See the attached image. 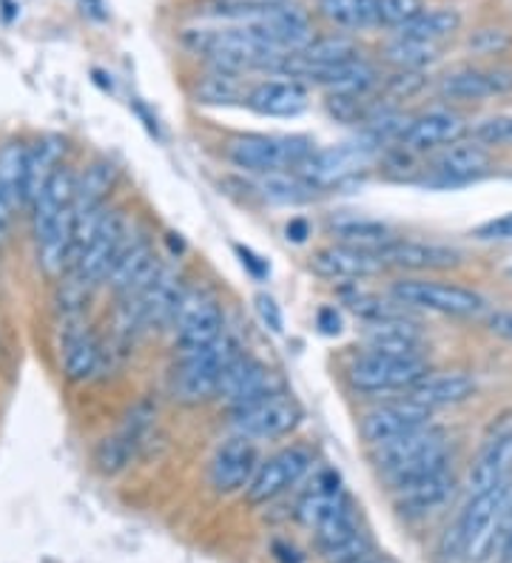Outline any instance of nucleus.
<instances>
[{"label": "nucleus", "mask_w": 512, "mask_h": 563, "mask_svg": "<svg viewBox=\"0 0 512 563\" xmlns=\"http://www.w3.org/2000/svg\"><path fill=\"white\" fill-rule=\"evenodd\" d=\"M453 495H456V478H453L450 470H444V473L396 487V507L404 516L418 518L442 509L444 504L453 501Z\"/></svg>", "instance_id": "393cba45"}, {"label": "nucleus", "mask_w": 512, "mask_h": 563, "mask_svg": "<svg viewBox=\"0 0 512 563\" xmlns=\"http://www.w3.org/2000/svg\"><path fill=\"white\" fill-rule=\"evenodd\" d=\"M510 501H512V478L510 482L484 489V493L472 495V501L461 509L458 521L442 536L438 555L442 558L467 555V550L476 543V538L499 521V516L504 512Z\"/></svg>", "instance_id": "6e6552de"}, {"label": "nucleus", "mask_w": 512, "mask_h": 563, "mask_svg": "<svg viewBox=\"0 0 512 563\" xmlns=\"http://www.w3.org/2000/svg\"><path fill=\"white\" fill-rule=\"evenodd\" d=\"M296 55L305 63H311V66L330 69V66H341V63L362 60V48H359V43L348 35H325L314 37V41L307 43L302 52H296Z\"/></svg>", "instance_id": "72a5a7b5"}, {"label": "nucleus", "mask_w": 512, "mask_h": 563, "mask_svg": "<svg viewBox=\"0 0 512 563\" xmlns=\"http://www.w3.org/2000/svg\"><path fill=\"white\" fill-rule=\"evenodd\" d=\"M438 57H442V48H438L436 43L410 41V37H396V41L384 46V60L393 63L396 69L424 71L427 66H433Z\"/></svg>", "instance_id": "c9c22d12"}, {"label": "nucleus", "mask_w": 512, "mask_h": 563, "mask_svg": "<svg viewBox=\"0 0 512 563\" xmlns=\"http://www.w3.org/2000/svg\"><path fill=\"white\" fill-rule=\"evenodd\" d=\"M102 347L86 328H66L63 333V373L68 382H83L100 367Z\"/></svg>", "instance_id": "c85d7f7f"}, {"label": "nucleus", "mask_w": 512, "mask_h": 563, "mask_svg": "<svg viewBox=\"0 0 512 563\" xmlns=\"http://www.w3.org/2000/svg\"><path fill=\"white\" fill-rule=\"evenodd\" d=\"M253 305H257V313H260L262 324H265L271 333H282V310L280 305H276V299L268 294H260L253 299Z\"/></svg>", "instance_id": "49530a36"}, {"label": "nucleus", "mask_w": 512, "mask_h": 563, "mask_svg": "<svg viewBox=\"0 0 512 563\" xmlns=\"http://www.w3.org/2000/svg\"><path fill=\"white\" fill-rule=\"evenodd\" d=\"M422 12H427L424 0H379V26L404 29Z\"/></svg>", "instance_id": "ea45409f"}, {"label": "nucleus", "mask_w": 512, "mask_h": 563, "mask_svg": "<svg viewBox=\"0 0 512 563\" xmlns=\"http://www.w3.org/2000/svg\"><path fill=\"white\" fill-rule=\"evenodd\" d=\"M126 242H129V220H126V213H102L100 225L95 228L91 240L77 251L75 262H72V279L80 282L86 290L91 285H97V282H106V276H109L111 265L117 262Z\"/></svg>", "instance_id": "423d86ee"}, {"label": "nucleus", "mask_w": 512, "mask_h": 563, "mask_svg": "<svg viewBox=\"0 0 512 563\" xmlns=\"http://www.w3.org/2000/svg\"><path fill=\"white\" fill-rule=\"evenodd\" d=\"M197 97H199V103H208V106H228V103H233V100H237V97H239L237 75H231V71L214 69L211 75L199 80Z\"/></svg>", "instance_id": "4c0bfd02"}, {"label": "nucleus", "mask_w": 512, "mask_h": 563, "mask_svg": "<svg viewBox=\"0 0 512 563\" xmlns=\"http://www.w3.org/2000/svg\"><path fill=\"white\" fill-rule=\"evenodd\" d=\"M393 299L404 308H422L444 317H478L487 310V299L481 294L450 282L431 279H402L393 285Z\"/></svg>", "instance_id": "0eeeda50"}, {"label": "nucleus", "mask_w": 512, "mask_h": 563, "mask_svg": "<svg viewBox=\"0 0 512 563\" xmlns=\"http://www.w3.org/2000/svg\"><path fill=\"white\" fill-rule=\"evenodd\" d=\"M328 234L339 245L364 247V251H382L388 242H393L390 228L379 220L356 217V213H336L328 220Z\"/></svg>", "instance_id": "bb28decb"}, {"label": "nucleus", "mask_w": 512, "mask_h": 563, "mask_svg": "<svg viewBox=\"0 0 512 563\" xmlns=\"http://www.w3.org/2000/svg\"><path fill=\"white\" fill-rule=\"evenodd\" d=\"M285 234H287V240L305 242L311 231H307V222L305 220H291V222H287V228H285Z\"/></svg>", "instance_id": "3c124183"}, {"label": "nucleus", "mask_w": 512, "mask_h": 563, "mask_svg": "<svg viewBox=\"0 0 512 563\" xmlns=\"http://www.w3.org/2000/svg\"><path fill=\"white\" fill-rule=\"evenodd\" d=\"M233 251H237L239 262H242V268H248V274H251L253 279H265V276L271 274V268H268V262L262 260L260 254H253L251 247L233 245Z\"/></svg>", "instance_id": "09e8293b"}, {"label": "nucleus", "mask_w": 512, "mask_h": 563, "mask_svg": "<svg viewBox=\"0 0 512 563\" xmlns=\"http://www.w3.org/2000/svg\"><path fill=\"white\" fill-rule=\"evenodd\" d=\"M183 46L192 55L205 57L214 63V69L242 75L251 69H276L285 55L276 52L265 37L251 26V23H237V26H199L185 29Z\"/></svg>", "instance_id": "f257e3e1"}, {"label": "nucleus", "mask_w": 512, "mask_h": 563, "mask_svg": "<svg viewBox=\"0 0 512 563\" xmlns=\"http://www.w3.org/2000/svg\"><path fill=\"white\" fill-rule=\"evenodd\" d=\"M427 373H431V364H427V358L418 356V353L393 356V353L370 351L350 362L348 382L359 393H393L410 390Z\"/></svg>", "instance_id": "39448f33"}, {"label": "nucleus", "mask_w": 512, "mask_h": 563, "mask_svg": "<svg viewBox=\"0 0 512 563\" xmlns=\"http://www.w3.org/2000/svg\"><path fill=\"white\" fill-rule=\"evenodd\" d=\"M302 421V407L285 393H273L268 399L233 410V430L248 439H282Z\"/></svg>", "instance_id": "f8f14e48"}, {"label": "nucleus", "mask_w": 512, "mask_h": 563, "mask_svg": "<svg viewBox=\"0 0 512 563\" xmlns=\"http://www.w3.org/2000/svg\"><path fill=\"white\" fill-rule=\"evenodd\" d=\"M273 393H282L280 378L273 376L260 358L239 356L228 364L222 378H219L217 396L226 401L231 410H242V407L268 399Z\"/></svg>", "instance_id": "4468645a"}, {"label": "nucleus", "mask_w": 512, "mask_h": 563, "mask_svg": "<svg viewBox=\"0 0 512 563\" xmlns=\"http://www.w3.org/2000/svg\"><path fill=\"white\" fill-rule=\"evenodd\" d=\"M427 82H431L427 71L399 69L396 75L388 77V82H384V95L390 100H413V97H418L427 89Z\"/></svg>", "instance_id": "a19ab883"}, {"label": "nucleus", "mask_w": 512, "mask_h": 563, "mask_svg": "<svg viewBox=\"0 0 512 563\" xmlns=\"http://www.w3.org/2000/svg\"><path fill=\"white\" fill-rule=\"evenodd\" d=\"M239 344L228 333L214 339L211 344L194 347V351H183L179 364L174 367V378H171V393L174 399L183 405H199L217 396L219 378L226 373L228 364L239 358Z\"/></svg>", "instance_id": "7ed1b4c3"}, {"label": "nucleus", "mask_w": 512, "mask_h": 563, "mask_svg": "<svg viewBox=\"0 0 512 563\" xmlns=\"http://www.w3.org/2000/svg\"><path fill=\"white\" fill-rule=\"evenodd\" d=\"M501 558H506V561H512V541L506 543V550H504V555H501Z\"/></svg>", "instance_id": "603ef678"}, {"label": "nucleus", "mask_w": 512, "mask_h": 563, "mask_svg": "<svg viewBox=\"0 0 512 563\" xmlns=\"http://www.w3.org/2000/svg\"><path fill=\"white\" fill-rule=\"evenodd\" d=\"M364 344L375 353H393V356H407L416 353L422 344V330L418 324L407 322L402 317L382 319V322H368L364 328Z\"/></svg>", "instance_id": "cd10ccee"}, {"label": "nucleus", "mask_w": 512, "mask_h": 563, "mask_svg": "<svg viewBox=\"0 0 512 563\" xmlns=\"http://www.w3.org/2000/svg\"><path fill=\"white\" fill-rule=\"evenodd\" d=\"M472 236L481 242H512V211L492 217V220L476 225Z\"/></svg>", "instance_id": "a18cd8bd"}, {"label": "nucleus", "mask_w": 512, "mask_h": 563, "mask_svg": "<svg viewBox=\"0 0 512 563\" xmlns=\"http://www.w3.org/2000/svg\"><path fill=\"white\" fill-rule=\"evenodd\" d=\"M26 157L29 145L21 140L0 145V194H7L14 206H23V191H26Z\"/></svg>", "instance_id": "f704fd0d"}, {"label": "nucleus", "mask_w": 512, "mask_h": 563, "mask_svg": "<svg viewBox=\"0 0 512 563\" xmlns=\"http://www.w3.org/2000/svg\"><path fill=\"white\" fill-rule=\"evenodd\" d=\"M282 3H285V0H214V14L239 23L251 12H260V9H271V7H282Z\"/></svg>", "instance_id": "c03bdc74"}, {"label": "nucleus", "mask_w": 512, "mask_h": 563, "mask_svg": "<svg viewBox=\"0 0 512 563\" xmlns=\"http://www.w3.org/2000/svg\"><path fill=\"white\" fill-rule=\"evenodd\" d=\"M478 390L476 378L470 373L453 371V373H427V376L407 390V399L416 405L427 407V410H438V407H453L461 401L472 399Z\"/></svg>", "instance_id": "b1692460"}, {"label": "nucleus", "mask_w": 512, "mask_h": 563, "mask_svg": "<svg viewBox=\"0 0 512 563\" xmlns=\"http://www.w3.org/2000/svg\"><path fill=\"white\" fill-rule=\"evenodd\" d=\"M465 131L467 123L461 120V114L450 109H431L424 111L422 118L410 120L402 145L407 152H436V148L458 143L465 137Z\"/></svg>", "instance_id": "4be33fe9"}, {"label": "nucleus", "mask_w": 512, "mask_h": 563, "mask_svg": "<svg viewBox=\"0 0 512 563\" xmlns=\"http://www.w3.org/2000/svg\"><path fill=\"white\" fill-rule=\"evenodd\" d=\"M151 419H154V412H151L149 407H134V410L129 412L126 424L120 427L115 435H109V439H102L100 444H97V467L106 475H115L120 473V470L129 467L134 453L140 450V444H143V439L149 435Z\"/></svg>", "instance_id": "aec40b11"}, {"label": "nucleus", "mask_w": 512, "mask_h": 563, "mask_svg": "<svg viewBox=\"0 0 512 563\" xmlns=\"http://www.w3.org/2000/svg\"><path fill=\"white\" fill-rule=\"evenodd\" d=\"M487 330H490L492 336L506 339L512 342V310L510 308H499V310H490L487 313Z\"/></svg>", "instance_id": "de8ad7c7"}, {"label": "nucleus", "mask_w": 512, "mask_h": 563, "mask_svg": "<svg viewBox=\"0 0 512 563\" xmlns=\"http://www.w3.org/2000/svg\"><path fill=\"white\" fill-rule=\"evenodd\" d=\"M319 555L325 563H362L368 561L370 555H375V552H373V541H370L364 532H359V536L348 538L345 543H339V547H334V550L319 552Z\"/></svg>", "instance_id": "79ce46f5"}, {"label": "nucleus", "mask_w": 512, "mask_h": 563, "mask_svg": "<svg viewBox=\"0 0 512 563\" xmlns=\"http://www.w3.org/2000/svg\"><path fill=\"white\" fill-rule=\"evenodd\" d=\"M260 188L265 200L280 202V206H302V202H311L316 197V188L307 186L299 174H294V177H287L285 172L262 174Z\"/></svg>", "instance_id": "e433bc0d"}, {"label": "nucleus", "mask_w": 512, "mask_h": 563, "mask_svg": "<svg viewBox=\"0 0 512 563\" xmlns=\"http://www.w3.org/2000/svg\"><path fill=\"white\" fill-rule=\"evenodd\" d=\"M370 163H373V148L370 145L345 143L330 145V148H316L294 174H299L307 186H314L316 191H325V188L341 186L356 174H362Z\"/></svg>", "instance_id": "1a4fd4ad"}, {"label": "nucleus", "mask_w": 512, "mask_h": 563, "mask_svg": "<svg viewBox=\"0 0 512 563\" xmlns=\"http://www.w3.org/2000/svg\"><path fill=\"white\" fill-rule=\"evenodd\" d=\"M314 140L291 134V137H276V134H242L233 137L226 148V157L239 172L253 174H280L296 172L311 154H314Z\"/></svg>", "instance_id": "20e7f679"}, {"label": "nucleus", "mask_w": 512, "mask_h": 563, "mask_svg": "<svg viewBox=\"0 0 512 563\" xmlns=\"http://www.w3.org/2000/svg\"><path fill=\"white\" fill-rule=\"evenodd\" d=\"M375 464L393 487L418 482L447 470V435L442 427L424 424L396 441L375 446Z\"/></svg>", "instance_id": "f03ea898"}, {"label": "nucleus", "mask_w": 512, "mask_h": 563, "mask_svg": "<svg viewBox=\"0 0 512 563\" xmlns=\"http://www.w3.org/2000/svg\"><path fill=\"white\" fill-rule=\"evenodd\" d=\"M461 12L453 7L442 9H427L422 12L413 23H407L404 29H399V37H410V41H422V43H442L447 37H453L461 29Z\"/></svg>", "instance_id": "2f4dec72"}, {"label": "nucleus", "mask_w": 512, "mask_h": 563, "mask_svg": "<svg viewBox=\"0 0 512 563\" xmlns=\"http://www.w3.org/2000/svg\"><path fill=\"white\" fill-rule=\"evenodd\" d=\"M160 271L163 268H160L157 254L151 251L149 240H129L115 265H111L106 285H109L115 296L129 299V296H137L140 290L149 288L151 282L157 279Z\"/></svg>", "instance_id": "f3484780"}, {"label": "nucleus", "mask_w": 512, "mask_h": 563, "mask_svg": "<svg viewBox=\"0 0 512 563\" xmlns=\"http://www.w3.org/2000/svg\"><path fill=\"white\" fill-rule=\"evenodd\" d=\"M438 95L458 103H481L492 97L512 95L510 66H465L438 80Z\"/></svg>", "instance_id": "2eb2a0df"}, {"label": "nucleus", "mask_w": 512, "mask_h": 563, "mask_svg": "<svg viewBox=\"0 0 512 563\" xmlns=\"http://www.w3.org/2000/svg\"><path fill=\"white\" fill-rule=\"evenodd\" d=\"M388 262L382 260L379 251H364V247L350 245H328L316 251L311 260V271L319 279L328 282H348V279H368V276L382 274Z\"/></svg>", "instance_id": "a211bd4d"}, {"label": "nucleus", "mask_w": 512, "mask_h": 563, "mask_svg": "<svg viewBox=\"0 0 512 563\" xmlns=\"http://www.w3.org/2000/svg\"><path fill=\"white\" fill-rule=\"evenodd\" d=\"M115 177L117 172L111 163H91L83 172L75 188V220H86V217L106 208L102 202H106L111 186H115Z\"/></svg>", "instance_id": "7c9ffc66"}, {"label": "nucleus", "mask_w": 512, "mask_h": 563, "mask_svg": "<svg viewBox=\"0 0 512 563\" xmlns=\"http://www.w3.org/2000/svg\"><path fill=\"white\" fill-rule=\"evenodd\" d=\"M319 328H322V333H328V336H336V333H341L339 313H336L334 308L319 310Z\"/></svg>", "instance_id": "8fccbe9b"}, {"label": "nucleus", "mask_w": 512, "mask_h": 563, "mask_svg": "<svg viewBox=\"0 0 512 563\" xmlns=\"http://www.w3.org/2000/svg\"><path fill=\"white\" fill-rule=\"evenodd\" d=\"M512 478V412H501L492 421L484 435V444L472 461L467 487L470 493H484V489L504 484Z\"/></svg>", "instance_id": "9b49d317"}, {"label": "nucleus", "mask_w": 512, "mask_h": 563, "mask_svg": "<svg viewBox=\"0 0 512 563\" xmlns=\"http://www.w3.org/2000/svg\"><path fill=\"white\" fill-rule=\"evenodd\" d=\"M431 412L427 407L416 405V401H390V405L373 407L362 419V435L368 444L382 446L388 441H396L402 435L413 433L418 427L431 424Z\"/></svg>", "instance_id": "6ab92c4d"}, {"label": "nucleus", "mask_w": 512, "mask_h": 563, "mask_svg": "<svg viewBox=\"0 0 512 563\" xmlns=\"http://www.w3.org/2000/svg\"><path fill=\"white\" fill-rule=\"evenodd\" d=\"M506 276H510V279H512V268H506Z\"/></svg>", "instance_id": "864d4df0"}, {"label": "nucleus", "mask_w": 512, "mask_h": 563, "mask_svg": "<svg viewBox=\"0 0 512 563\" xmlns=\"http://www.w3.org/2000/svg\"><path fill=\"white\" fill-rule=\"evenodd\" d=\"M246 103L262 118H299L311 97L299 80H262L248 91Z\"/></svg>", "instance_id": "5701e85b"}, {"label": "nucleus", "mask_w": 512, "mask_h": 563, "mask_svg": "<svg viewBox=\"0 0 512 563\" xmlns=\"http://www.w3.org/2000/svg\"><path fill=\"white\" fill-rule=\"evenodd\" d=\"M379 254L388 265L402 271H450L465 262V254L458 247L418 240H393Z\"/></svg>", "instance_id": "412c9836"}, {"label": "nucleus", "mask_w": 512, "mask_h": 563, "mask_svg": "<svg viewBox=\"0 0 512 563\" xmlns=\"http://www.w3.org/2000/svg\"><path fill=\"white\" fill-rule=\"evenodd\" d=\"M470 137L484 148H512V114H492L478 120L470 129Z\"/></svg>", "instance_id": "58836bf2"}, {"label": "nucleus", "mask_w": 512, "mask_h": 563, "mask_svg": "<svg viewBox=\"0 0 512 563\" xmlns=\"http://www.w3.org/2000/svg\"><path fill=\"white\" fill-rule=\"evenodd\" d=\"M311 467H314V455L307 453L305 446H287L282 453L262 461L257 475H253V482L248 484L246 501L251 507H260V504L280 498L282 493L296 487L311 473Z\"/></svg>", "instance_id": "9d476101"}, {"label": "nucleus", "mask_w": 512, "mask_h": 563, "mask_svg": "<svg viewBox=\"0 0 512 563\" xmlns=\"http://www.w3.org/2000/svg\"><path fill=\"white\" fill-rule=\"evenodd\" d=\"M512 46V35L506 29L499 26H487L478 29L470 35V48L476 55H504L506 48Z\"/></svg>", "instance_id": "37998d69"}, {"label": "nucleus", "mask_w": 512, "mask_h": 563, "mask_svg": "<svg viewBox=\"0 0 512 563\" xmlns=\"http://www.w3.org/2000/svg\"><path fill=\"white\" fill-rule=\"evenodd\" d=\"M63 140L57 137H43L34 145H29L26 157V191H23V206L32 208L34 200L41 197V191L46 188L48 177L57 172L63 157Z\"/></svg>", "instance_id": "c756f323"}, {"label": "nucleus", "mask_w": 512, "mask_h": 563, "mask_svg": "<svg viewBox=\"0 0 512 563\" xmlns=\"http://www.w3.org/2000/svg\"><path fill=\"white\" fill-rule=\"evenodd\" d=\"M490 168V154L484 145H478L476 140L470 143H453L447 145L433 163V172L444 179V183H467L476 179Z\"/></svg>", "instance_id": "a878e982"}, {"label": "nucleus", "mask_w": 512, "mask_h": 563, "mask_svg": "<svg viewBox=\"0 0 512 563\" xmlns=\"http://www.w3.org/2000/svg\"><path fill=\"white\" fill-rule=\"evenodd\" d=\"M174 333H177V344L183 351H194L203 344H211L219 339L226 330V319L219 310L217 299L205 290H185L179 299V308L174 313Z\"/></svg>", "instance_id": "ddd939ff"}, {"label": "nucleus", "mask_w": 512, "mask_h": 563, "mask_svg": "<svg viewBox=\"0 0 512 563\" xmlns=\"http://www.w3.org/2000/svg\"><path fill=\"white\" fill-rule=\"evenodd\" d=\"M260 470V453H257V444L248 435H231L219 444V450L211 459V470H208V478H211V487L222 495L239 493V489H248V484L253 482V475Z\"/></svg>", "instance_id": "dca6fc26"}, {"label": "nucleus", "mask_w": 512, "mask_h": 563, "mask_svg": "<svg viewBox=\"0 0 512 563\" xmlns=\"http://www.w3.org/2000/svg\"><path fill=\"white\" fill-rule=\"evenodd\" d=\"M319 14L336 29L379 26V0H319Z\"/></svg>", "instance_id": "473e14b6"}]
</instances>
